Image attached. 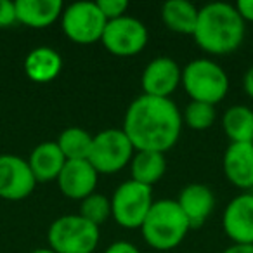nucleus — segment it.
<instances>
[{
  "mask_svg": "<svg viewBox=\"0 0 253 253\" xmlns=\"http://www.w3.org/2000/svg\"><path fill=\"white\" fill-rule=\"evenodd\" d=\"M66 158L56 141H47L39 144L30 153L28 165L37 182H50L59 177Z\"/></svg>",
  "mask_w": 253,
  "mask_h": 253,
  "instance_id": "obj_16",
  "label": "nucleus"
},
{
  "mask_svg": "<svg viewBox=\"0 0 253 253\" xmlns=\"http://www.w3.org/2000/svg\"><path fill=\"white\" fill-rule=\"evenodd\" d=\"M222 253H253V245H232Z\"/></svg>",
  "mask_w": 253,
  "mask_h": 253,
  "instance_id": "obj_30",
  "label": "nucleus"
},
{
  "mask_svg": "<svg viewBox=\"0 0 253 253\" xmlns=\"http://www.w3.org/2000/svg\"><path fill=\"white\" fill-rule=\"evenodd\" d=\"M108 19L101 12L95 2L84 0V2H73L71 5L64 7L61 14V26L63 32L71 42L88 45L95 43L102 39Z\"/></svg>",
  "mask_w": 253,
  "mask_h": 253,
  "instance_id": "obj_8",
  "label": "nucleus"
},
{
  "mask_svg": "<svg viewBox=\"0 0 253 253\" xmlns=\"http://www.w3.org/2000/svg\"><path fill=\"white\" fill-rule=\"evenodd\" d=\"M85 220L94 225H101L111 217V200L101 193H92L85 200H82L80 213Z\"/></svg>",
  "mask_w": 253,
  "mask_h": 253,
  "instance_id": "obj_23",
  "label": "nucleus"
},
{
  "mask_svg": "<svg viewBox=\"0 0 253 253\" xmlns=\"http://www.w3.org/2000/svg\"><path fill=\"white\" fill-rule=\"evenodd\" d=\"M56 142L63 151L66 162H70V160H87L92 146V135L80 126H68L61 132Z\"/></svg>",
  "mask_w": 253,
  "mask_h": 253,
  "instance_id": "obj_22",
  "label": "nucleus"
},
{
  "mask_svg": "<svg viewBox=\"0 0 253 253\" xmlns=\"http://www.w3.org/2000/svg\"><path fill=\"white\" fill-rule=\"evenodd\" d=\"M236 9H238V12L243 18V21H252L253 23V0H238Z\"/></svg>",
  "mask_w": 253,
  "mask_h": 253,
  "instance_id": "obj_28",
  "label": "nucleus"
},
{
  "mask_svg": "<svg viewBox=\"0 0 253 253\" xmlns=\"http://www.w3.org/2000/svg\"><path fill=\"white\" fill-rule=\"evenodd\" d=\"M97 177L99 173L88 163V160H70L64 163L57 177V186L66 198L82 201L95 193Z\"/></svg>",
  "mask_w": 253,
  "mask_h": 253,
  "instance_id": "obj_13",
  "label": "nucleus"
},
{
  "mask_svg": "<svg viewBox=\"0 0 253 253\" xmlns=\"http://www.w3.org/2000/svg\"><path fill=\"white\" fill-rule=\"evenodd\" d=\"M132 180L153 187L167 172L165 153L158 151H137L130 162Z\"/></svg>",
  "mask_w": 253,
  "mask_h": 253,
  "instance_id": "obj_20",
  "label": "nucleus"
},
{
  "mask_svg": "<svg viewBox=\"0 0 253 253\" xmlns=\"http://www.w3.org/2000/svg\"><path fill=\"white\" fill-rule=\"evenodd\" d=\"M182 130V115L170 97L139 95L126 108L123 132L135 151L165 153L177 144Z\"/></svg>",
  "mask_w": 253,
  "mask_h": 253,
  "instance_id": "obj_1",
  "label": "nucleus"
},
{
  "mask_svg": "<svg viewBox=\"0 0 253 253\" xmlns=\"http://www.w3.org/2000/svg\"><path fill=\"white\" fill-rule=\"evenodd\" d=\"M184 123L193 130H207L215 122V106L191 101L184 109Z\"/></svg>",
  "mask_w": 253,
  "mask_h": 253,
  "instance_id": "obj_24",
  "label": "nucleus"
},
{
  "mask_svg": "<svg viewBox=\"0 0 253 253\" xmlns=\"http://www.w3.org/2000/svg\"><path fill=\"white\" fill-rule=\"evenodd\" d=\"M104 253H141L135 245L128 241H116L104 250Z\"/></svg>",
  "mask_w": 253,
  "mask_h": 253,
  "instance_id": "obj_27",
  "label": "nucleus"
},
{
  "mask_svg": "<svg viewBox=\"0 0 253 253\" xmlns=\"http://www.w3.org/2000/svg\"><path fill=\"white\" fill-rule=\"evenodd\" d=\"M189 229V220L175 200L155 201L141 225L146 243L155 250L175 248L182 243Z\"/></svg>",
  "mask_w": 253,
  "mask_h": 253,
  "instance_id": "obj_3",
  "label": "nucleus"
},
{
  "mask_svg": "<svg viewBox=\"0 0 253 253\" xmlns=\"http://www.w3.org/2000/svg\"><path fill=\"white\" fill-rule=\"evenodd\" d=\"M177 205L189 220L191 227L201 225L215 208V194L205 184H187L177 196Z\"/></svg>",
  "mask_w": 253,
  "mask_h": 253,
  "instance_id": "obj_15",
  "label": "nucleus"
},
{
  "mask_svg": "<svg viewBox=\"0 0 253 253\" xmlns=\"http://www.w3.org/2000/svg\"><path fill=\"white\" fill-rule=\"evenodd\" d=\"M148 39L149 33L144 23L125 14L106 23L101 42L115 56L128 57L141 52L148 43Z\"/></svg>",
  "mask_w": 253,
  "mask_h": 253,
  "instance_id": "obj_9",
  "label": "nucleus"
},
{
  "mask_svg": "<svg viewBox=\"0 0 253 253\" xmlns=\"http://www.w3.org/2000/svg\"><path fill=\"white\" fill-rule=\"evenodd\" d=\"M18 21L16 18V2L0 0V28H7Z\"/></svg>",
  "mask_w": 253,
  "mask_h": 253,
  "instance_id": "obj_26",
  "label": "nucleus"
},
{
  "mask_svg": "<svg viewBox=\"0 0 253 253\" xmlns=\"http://www.w3.org/2000/svg\"><path fill=\"white\" fill-rule=\"evenodd\" d=\"M182 82V70L175 59L160 56L149 61L141 77V84L146 95L169 97Z\"/></svg>",
  "mask_w": 253,
  "mask_h": 253,
  "instance_id": "obj_12",
  "label": "nucleus"
},
{
  "mask_svg": "<svg viewBox=\"0 0 253 253\" xmlns=\"http://www.w3.org/2000/svg\"><path fill=\"white\" fill-rule=\"evenodd\" d=\"M243 87H245V92L253 99V64L248 68V71L245 73V78H243Z\"/></svg>",
  "mask_w": 253,
  "mask_h": 253,
  "instance_id": "obj_29",
  "label": "nucleus"
},
{
  "mask_svg": "<svg viewBox=\"0 0 253 253\" xmlns=\"http://www.w3.org/2000/svg\"><path fill=\"white\" fill-rule=\"evenodd\" d=\"M200 9L189 0H169L162 5V19L169 30L182 35H193Z\"/></svg>",
  "mask_w": 253,
  "mask_h": 253,
  "instance_id": "obj_19",
  "label": "nucleus"
},
{
  "mask_svg": "<svg viewBox=\"0 0 253 253\" xmlns=\"http://www.w3.org/2000/svg\"><path fill=\"white\" fill-rule=\"evenodd\" d=\"M63 59L57 50L50 47H37L26 56L25 73L37 84H47L61 73Z\"/></svg>",
  "mask_w": 253,
  "mask_h": 253,
  "instance_id": "obj_18",
  "label": "nucleus"
},
{
  "mask_svg": "<svg viewBox=\"0 0 253 253\" xmlns=\"http://www.w3.org/2000/svg\"><path fill=\"white\" fill-rule=\"evenodd\" d=\"M95 4H97V7L101 9V12L108 21L125 16V11L128 9L126 0H97Z\"/></svg>",
  "mask_w": 253,
  "mask_h": 253,
  "instance_id": "obj_25",
  "label": "nucleus"
},
{
  "mask_svg": "<svg viewBox=\"0 0 253 253\" xmlns=\"http://www.w3.org/2000/svg\"><path fill=\"white\" fill-rule=\"evenodd\" d=\"M182 87L191 101L215 106L229 90V77L220 64L211 59H194L182 70Z\"/></svg>",
  "mask_w": 253,
  "mask_h": 253,
  "instance_id": "obj_4",
  "label": "nucleus"
},
{
  "mask_svg": "<svg viewBox=\"0 0 253 253\" xmlns=\"http://www.w3.org/2000/svg\"><path fill=\"white\" fill-rule=\"evenodd\" d=\"M222 128L231 142H253V111L245 104L231 106L224 113Z\"/></svg>",
  "mask_w": 253,
  "mask_h": 253,
  "instance_id": "obj_21",
  "label": "nucleus"
},
{
  "mask_svg": "<svg viewBox=\"0 0 253 253\" xmlns=\"http://www.w3.org/2000/svg\"><path fill=\"white\" fill-rule=\"evenodd\" d=\"M134 144L123 128H108L92 137L88 163L97 173H116L134 158Z\"/></svg>",
  "mask_w": 253,
  "mask_h": 253,
  "instance_id": "obj_6",
  "label": "nucleus"
},
{
  "mask_svg": "<svg viewBox=\"0 0 253 253\" xmlns=\"http://www.w3.org/2000/svg\"><path fill=\"white\" fill-rule=\"evenodd\" d=\"M64 4L61 0H16V18L30 28H45L61 18Z\"/></svg>",
  "mask_w": 253,
  "mask_h": 253,
  "instance_id": "obj_17",
  "label": "nucleus"
},
{
  "mask_svg": "<svg viewBox=\"0 0 253 253\" xmlns=\"http://www.w3.org/2000/svg\"><path fill=\"white\" fill-rule=\"evenodd\" d=\"M153 203V187L130 179L120 184L113 193L111 215L122 227L141 229Z\"/></svg>",
  "mask_w": 253,
  "mask_h": 253,
  "instance_id": "obj_7",
  "label": "nucleus"
},
{
  "mask_svg": "<svg viewBox=\"0 0 253 253\" xmlns=\"http://www.w3.org/2000/svg\"><path fill=\"white\" fill-rule=\"evenodd\" d=\"M222 227L234 245H253V194H238L229 201Z\"/></svg>",
  "mask_w": 253,
  "mask_h": 253,
  "instance_id": "obj_11",
  "label": "nucleus"
},
{
  "mask_svg": "<svg viewBox=\"0 0 253 253\" xmlns=\"http://www.w3.org/2000/svg\"><path fill=\"white\" fill-rule=\"evenodd\" d=\"M196 43L208 54H229L245 40V21L236 5L227 2H210L198 12Z\"/></svg>",
  "mask_w": 253,
  "mask_h": 253,
  "instance_id": "obj_2",
  "label": "nucleus"
},
{
  "mask_svg": "<svg viewBox=\"0 0 253 253\" xmlns=\"http://www.w3.org/2000/svg\"><path fill=\"white\" fill-rule=\"evenodd\" d=\"M224 173L239 189L253 187V142H231L224 153Z\"/></svg>",
  "mask_w": 253,
  "mask_h": 253,
  "instance_id": "obj_14",
  "label": "nucleus"
},
{
  "mask_svg": "<svg viewBox=\"0 0 253 253\" xmlns=\"http://www.w3.org/2000/svg\"><path fill=\"white\" fill-rule=\"evenodd\" d=\"M30 253H56L54 250H50V248H37V250H33V252H30Z\"/></svg>",
  "mask_w": 253,
  "mask_h": 253,
  "instance_id": "obj_31",
  "label": "nucleus"
},
{
  "mask_svg": "<svg viewBox=\"0 0 253 253\" xmlns=\"http://www.w3.org/2000/svg\"><path fill=\"white\" fill-rule=\"evenodd\" d=\"M49 248L56 253H94L99 245V227L82 215H63L50 224Z\"/></svg>",
  "mask_w": 253,
  "mask_h": 253,
  "instance_id": "obj_5",
  "label": "nucleus"
},
{
  "mask_svg": "<svg viewBox=\"0 0 253 253\" xmlns=\"http://www.w3.org/2000/svg\"><path fill=\"white\" fill-rule=\"evenodd\" d=\"M37 180L28 162L16 155H0V198L19 201L28 198Z\"/></svg>",
  "mask_w": 253,
  "mask_h": 253,
  "instance_id": "obj_10",
  "label": "nucleus"
}]
</instances>
